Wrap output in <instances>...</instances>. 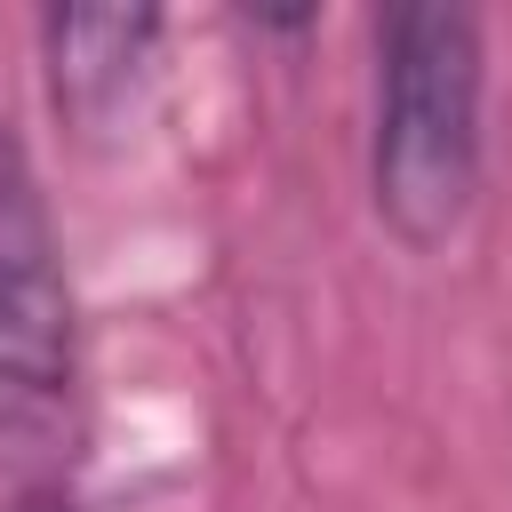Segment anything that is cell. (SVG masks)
Returning <instances> with one entry per match:
<instances>
[{"instance_id":"obj_1","label":"cell","mask_w":512,"mask_h":512,"mask_svg":"<svg viewBox=\"0 0 512 512\" xmlns=\"http://www.w3.org/2000/svg\"><path fill=\"white\" fill-rule=\"evenodd\" d=\"M488 40L472 8L408 0L376 16V112H368V192L400 248H440L480 200L488 152Z\"/></svg>"},{"instance_id":"obj_3","label":"cell","mask_w":512,"mask_h":512,"mask_svg":"<svg viewBox=\"0 0 512 512\" xmlns=\"http://www.w3.org/2000/svg\"><path fill=\"white\" fill-rule=\"evenodd\" d=\"M168 16L152 8H48L40 16V56H48V96L72 136H104L136 112L152 80Z\"/></svg>"},{"instance_id":"obj_2","label":"cell","mask_w":512,"mask_h":512,"mask_svg":"<svg viewBox=\"0 0 512 512\" xmlns=\"http://www.w3.org/2000/svg\"><path fill=\"white\" fill-rule=\"evenodd\" d=\"M80 464V320L64 280V240L40 168L16 128H0V496L72 504Z\"/></svg>"}]
</instances>
